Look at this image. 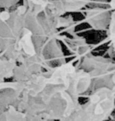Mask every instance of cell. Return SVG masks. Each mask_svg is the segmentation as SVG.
Here are the masks:
<instances>
[{
	"label": "cell",
	"instance_id": "6da1fadb",
	"mask_svg": "<svg viewBox=\"0 0 115 121\" xmlns=\"http://www.w3.org/2000/svg\"><path fill=\"white\" fill-rule=\"evenodd\" d=\"M23 83L15 107L32 117L58 121L80 105V98L91 89L89 73L65 61L34 75Z\"/></svg>",
	"mask_w": 115,
	"mask_h": 121
},
{
	"label": "cell",
	"instance_id": "7a4b0ae2",
	"mask_svg": "<svg viewBox=\"0 0 115 121\" xmlns=\"http://www.w3.org/2000/svg\"><path fill=\"white\" fill-rule=\"evenodd\" d=\"M87 100L68 117L58 121H108L115 108V89L99 87L87 94Z\"/></svg>",
	"mask_w": 115,
	"mask_h": 121
},
{
	"label": "cell",
	"instance_id": "3957f363",
	"mask_svg": "<svg viewBox=\"0 0 115 121\" xmlns=\"http://www.w3.org/2000/svg\"><path fill=\"white\" fill-rule=\"evenodd\" d=\"M80 69L87 72L92 79L90 92L99 87L115 89L114 63L113 60L99 56L85 54Z\"/></svg>",
	"mask_w": 115,
	"mask_h": 121
},
{
	"label": "cell",
	"instance_id": "277c9868",
	"mask_svg": "<svg viewBox=\"0 0 115 121\" xmlns=\"http://www.w3.org/2000/svg\"><path fill=\"white\" fill-rule=\"evenodd\" d=\"M92 0H24L36 13H43L50 19H59L67 13L79 12L88 6Z\"/></svg>",
	"mask_w": 115,
	"mask_h": 121
},
{
	"label": "cell",
	"instance_id": "5b68a950",
	"mask_svg": "<svg viewBox=\"0 0 115 121\" xmlns=\"http://www.w3.org/2000/svg\"><path fill=\"white\" fill-rule=\"evenodd\" d=\"M0 121H48L41 118L28 115L18 109L14 105H10L0 114Z\"/></svg>",
	"mask_w": 115,
	"mask_h": 121
},
{
	"label": "cell",
	"instance_id": "8992f818",
	"mask_svg": "<svg viewBox=\"0 0 115 121\" xmlns=\"http://www.w3.org/2000/svg\"><path fill=\"white\" fill-rule=\"evenodd\" d=\"M16 65V62L0 54V83L9 81V79L12 80Z\"/></svg>",
	"mask_w": 115,
	"mask_h": 121
},
{
	"label": "cell",
	"instance_id": "52a82bcc",
	"mask_svg": "<svg viewBox=\"0 0 115 121\" xmlns=\"http://www.w3.org/2000/svg\"><path fill=\"white\" fill-rule=\"evenodd\" d=\"M21 0H0V13L2 11L9 10L18 6Z\"/></svg>",
	"mask_w": 115,
	"mask_h": 121
},
{
	"label": "cell",
	"instance_id": "ba28073f",
	"mask_svg": "<svg viewBox=\"0 0 115 121\" xmlns=\"http://www.w3.org/2000/svg\"><path fill=\"white\" fill-rule=\"evenodd\" d=\"M4 84H5V82H2V83H0V89H1L2 86H4Z\"/></svg>",
	"mask_w": 115,
	"mask_h": 121
}]
</instances>
